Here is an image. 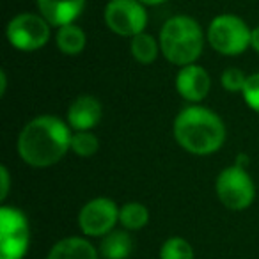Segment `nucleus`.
Here are the masks:
<instances>
[{
    "mask_svg": "<svg viewBox=\"0 0 259 259\" xmlns=\"http://www.w3.org/2000/svg\"><path fill=\"white\" fill-rule=\"evenodd\" d=\"M215 190L219 201L233 211L247 209L255 197L254 181L248 176L247 169L236 165V163L220 170V174L217 176Z\"/></svg>",
    "mask_w": 259,
    "mask_h": 259,
    "instance_id": "obj_7",
    "label": "nucleus"
},
{
    "mask_svg": "<svg viewBox=\"0 0 259 259\" xmlns=\"http://www.w3.org/2000/svg\"><path fill=\"white\" fill-rule=\"evenodd\" d=\"M176 89L185 101L199 103L208 96L211 89L209 73L195 62L183 66L176 75Z\"/></svg>",
    "mask_w": 259,
    "mask_h": 259,
    "instance_id": "obj_10",
    "label": "nucleus"
},
{
    "mask_svg": "<svg viewBox=\"0 0 259 259\" xmlns=\"http://www.w3.org/2000/svg\"><path fill=\"white\" fill-rule=\"evenodd\" d=\"M162 55L174 66L194 64L204 48V34L192 16L178 15L169 18L160 30Z\"/></svg>",
    "mask_w": 259,
    "mask_h": 259,
    "instance_id": "obj_3",
    "label": "nucleus"
},
{
    "mask_svg": "<svg viewBox=\"0 0 259 259\" xmlns=\"http://www.w3.org/2000/svg\"><path fill=\"white\" fill-rule=\"evenodd\" d=\"M130 52L139 64H153L162 50H160V41H156L155 36L144 30L137 36L130 37Z\"/></svg>",
    "mask_w": 259,
    "mask_h": 259,
    "instance_id": "obj_16",
    "label": "nucleus"
},
{
    "mask_svg": "<svg viewBox=\"0 0 259 259\" xmlns=\"http://www.w3.org/2000/svg\"><path fill=\"white\" fill-rule=\"evenodd\" d=\"M30 245L29 220L15 206L0 208V259H23Z\"/></svg>",
    "mask_w": 259,
    "mask_h": 259,
    "instance_id": "obj_5",
    "label": "nucleus"
},
{
    "mask_svg": "<svg viewBox=\"0 0 259 259\" xmlns=\"http://www.w3.org/2000/svg\"><path fill=\"white\" fill-rule=\"evenodd\" d=\"M71 130L55 115L45 114L30 119L18 137V155L27 165L45 169L61 162L69 151Z\"/></svg>",
    "mask_w": 259,
    "mask_h": 259,
    "instance_id": "obj_1",
    "label": "nucleus"
},
{
    "mask_svg": "<svg viewBox=\"0 0 259 259\" xmlns=\"http://www.w3.org/2000/svg\"><path fill=\"white\" fill-rule=\"evenodd\" d=\"M55 45L64 55H78L85 48L87 36L82 27H78L76 23H69V25L59 27Z\"/></svg>",
    "mask_w": 259,
    "mask_h": 259,
    "instance_id": "obj_15",
    "label": "nucleus"
},
{
    "mask_svg": "<svg viewBox=\"0 0 259 259\" xmlns=\"http://www.w3.org/2000/svg\"><path fill=\"white\" fill-rule=\"evenodd\" d=\"M119 206L108 197H94L82 206L78 227L85 236L103 238L115 229L119 222Z\"/></svg>",
    "mask_w": 259,
    "mask_h": 259,
    "instance_id": "obj_9",
    "label": "nucleus"
},
{
    "mask_svg": "<svg viewBox=\"0 0 259 259\" xmlns=\"http://www.w3.org/2000/svg\"><path fill=\"white\" fill-rule=\"evenodd\" d=\"M139 2H142L144 6H160L163 2H167V0H139Z\"/></svg>",
    "mask_w": 259,
    "mask_h": 259,
    "instance_id": "obj_25",
    "label": "nucleus"
},
{
    "mask_svg": "<svg viewBox=\"0 0 259 259\" xmlns=\"http://www.w3.org/2000/svg\"><path fill=\"white\" fill-rule=\"evenodd\" d=\"M149 211L141 202H126L119 209V224L126 231H141L148 226Z\"/></svg>",
    "mask_w": 259,
    "mask_h": 259,
    "instance_id": "obj_17",
    "label": "nucleus"
},
{
    "mask_svg": "<svg viewBox=\"0 0 259 259\" xmlns=\"http://www.w3.org/2000/svg\"><path fill=\"white\" fill-rule=\"evenodd\" d=\"M39 15L52 27L75 23L85 9V0H36Z\"/></svg>",
    "mask_w": 259,
    "mask_h": 259,
    "instance_id": "obj_12",
    "label": "nucleus"
},
{
    "mask_svg": "<svg viewBox=\"0 0 259 259\" xmlns=\"http://www.w3.org/2000/svg\"><path fill=\"white\" fill-rule=\"evenodd\" d=\"M71 151L80 158H91L98 153L100 149V139L91 132H73L71 134V144H69Z\"/></svg>",
    "mask_w": 259,
    "mask_h": 259,
    "instance_id": "obj_18",
    "label": "nucleus"
},
{
    "mask_svg": "<svg viewBox=\"0 0 259 259\" xmlns=\"http://www.w3.org/2000/svg\"><path fill=\"white\" fill-rule=\"evenodd\" d=\"M160 259H194V248L185 238L172 236L163 241Z\"/></svg>",
    "mask_w": 259,
    "mask_h": 259,
    "instance_id": "obj_19",
    "label": "nucleus"
},
{
    "mask_svg": "<svg viewBox=\"0 0 259 259\" xmlns=\"http://www.w3.org/2000/svg\"><path fill=\"white\" fill-rule=\"evenodd\" d=\"M241 96H243L247 107L259 114V73L248 75L247 83L241 91Z\"/></svg>",
    "mask_w": 259,
    "mask_h": 259,
    "instance_id": "obj_21",
    "label": "nucleus"
},
{
    "mask_svg": "<svg viewBox=\"0 0 259 259\" xmlns=\"http://www.w3.org/2000/svg\"><path fill=\"white\" fill-rule=\"evenodd\" d=\"M252 29L236 15H219L209 22L206 39L220 55H240L250 48Z\"/></svg>",
    "mask_w": 259,
    "mask_h": 259,
    "instance_id": "obj_4",
    "label": "nucleus"
},
{
    "mask_svg": "<svg viewBox=\"0 0 259 259\" xmlns=\"http://www.w3.org/2000/svg\"><path fill=\"white\" fill-rule=\"evenodd\" d=\"M247 156L245 155H238V160H236V165H240V167H243V169H247Z\"/></svg>",
    "mask_w": 259,
    "mask_h": 259,
    "instance_id": "obj_26",
    "label": "nucleus"
},
{
    "mask_svg": "<svg viewBox=\"0 0 259 259\" xmlns=\"http://www.w3.org/2000/svg\"><path fill=\"white\" fill-rule=\"evenodd\" d=\"M134 250V240L128 231L114 229L105 234L100 243V254L103 259H126Z\"/></svg>",
    "mask_w": 259,
    "mask_h": 259,
    "instance_id": "obj_14",
    "label": "nucleus"
},
{
    "mask_svg": "<svg viewBox=\"0 0 259 259\" xmlns=\"http://www.w3.org/2000/svg\"><path fill=\"white\" fill-rule=\"evenodd\" d=\"M0 199L6 201L8 199V194H9V188H11V176H9V170L6 165L0 167Z\"/></svg>",
    "mask_w": 259,
    "mask_h": 259,
    "instance_id": "obj_22",
    "label": "nucleus"
},
{
    "mask_svg": "<svg viewBox=\"0 0 259 259\" xmlns=\"http://www.w3.org/2000/svg\"><path fill=\"white\" fill-rule=\"evenodd\" d=\"M101 114H103V108L100 100L91 94H82L71 101L66 114V122L73 132H85V130H93L101 121Z\"/></svg>",
    "mask_w": 259,
    "mask_h": 259,
    "instance_id": "obj_11",
    "label": "nucleus"
},
{
    "mask_svg": "<svg viewBox=\"0 0 259 259\" xmlns=\"http://www.w3.org/2000/svg\"><path fill=\"white\" fill-rule=\"evenodd\" d=\"M250 48L259 54V25L255 29H252V37H250Z\"/></svg>",
    "mask_w": 259,
    "mask_h": 259,
    "instance_id": "obj_23",
    "label": "nucleus"
},
{
    "mask_svg": "<svg viewBox=\"0 0 259 259\" xmlns=\"http://www.w3.org/2000/svg\"><path fill=\"white\" fill-rule=\"evenodd\" d=\"M247 78L248 76L245 75L241 69L227 68V69H224L222 76H220V83H222L224 89L229 91V93H241L245 83H247Z\"/></svg>",
    "mask_w": 259,
    "mask_h": 259,
    "instance_id": "obj_20",
    "label": "nucleus"
},
{
    "mask_svg": "<svg viewBox=\"0 0 259 259\" xmlns=\"http://www.w3.org/2000/svg\"><path fill=\"white\" fill-rule=\"evenodd\" d=\"M174 139L190 155L208 156L226 142V124L217 112L201 105L183 108L174 119Z\"/></svg>",
    "mask_w": 259,
    "mask_h": 259,
    "instance_id": "obj_2",
    "label": "nucleus"
},
{
    "mask_svg": "<svg viewBox=\"0 0 259 259\" xmlns=\"http://www.w3.org/2000/svg\"><path fill=\"white\" fill-rule=\"evenodd\" d=\"M52 25L39 13H20L9 20L6 37L20 52H36L50 41Z\"/></svg>",
    "mask_w": 259,
    "mask_h": 259,
    "instance_id": "obj_6",
    "label": "nucleus"
},
{
    "mask_svg": "<svg viewBox=\"0 0 259 259\" xmlns=\"http://www.w3.org/2000/svg\"><path fill=\"white\" fill-rule=\"evenodd\" d=\"M103 18L108 29L121 37H134L148 27V11L139 0H108Z\"/></svg>",
    "mask_w": 259,
    "mask_h": 259,
    "instance_id": "obj_8",
    "label": "nucleus"
},
{
    "mask_svg": "<svg viewBox=\"0 0 259 259\" xmlns=\"http://www.w3.org/2000/svg\"><path fill=\"white\" fill-rule=\"evenodd\" d=\"M47 259H100V250L87 238L68 236L54 243Z\"/></svg>",
    "mask_w": 259,
    "mask_h": 259,
    "instance_id": "obj_13",
    "label": "nucleus"
},
{
    "mask_svg": "<svg viewBox=\"0 0 259 259\" xmlns=\"http://www.w3.org/2000/svg\"><path fill=\"white\" fill-rule=\"evenodd\" d=\"M8 91V73L0 71V96H4Z\"/></svg>",
    "mask_w": 259,
    "mask_h": 259,
    "instance_id": "obj_24",
    "label": "nucleus"
}]
</instances>
